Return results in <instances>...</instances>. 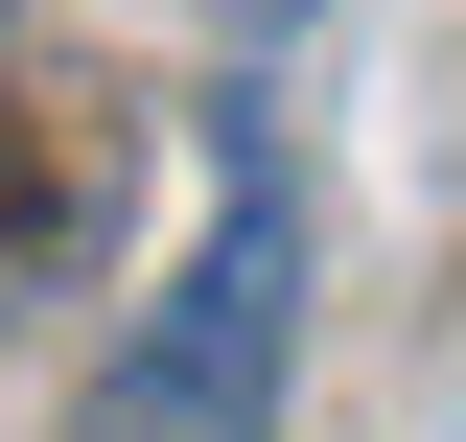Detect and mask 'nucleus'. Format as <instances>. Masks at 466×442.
Segmentation results:
<instances>
[{"label":"nucleus","instance_id":"obj_1","mask_svg":"<svg viewBox=\"0 0 466 442\" xmlns=\"http://www.w3.org/2000/svg\"><path fill=\"white\" fill-rule=\"evenodd\" d=\"M280 349H303V186L233 140V210H210V256L140 303V349L94 373V442H257L280 419Z\"/></svg>","mask_w":466,"mask_h":442}]
</instances>
